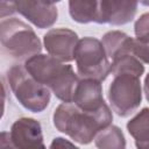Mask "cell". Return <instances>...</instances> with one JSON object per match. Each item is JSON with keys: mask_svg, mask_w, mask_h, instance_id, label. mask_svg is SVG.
I'll return each mask as SVG.
<instances>
[{"mask_svg": "<svg viewBox=\"0 0 149 149\" xmlns=\"http://www.w3.org/2000/svg\"><path fill=\"white\" fill-rule=\"evenodd\" d=\"M9 137L17 149H35L44 146L41 123L33 118H20L10 127Z\"/></svg>", "mask_w": 149, "mask_h": 149, "instance_id": "obj_10", "label": "cell"}, {"mask_svg": "<svg viewBox=\"0 0 149 149\" xmlns=\"http://www.w3.org/2000/svg\"><path fill=\"white\" fill-rule=\"evenodd\" d=\"M112 121L113 114L108 106L97 113H88L79 109L74 104L63 102L56 107L52 115L56 129L79 144H90Z\"/></svg>", "mask_w": 149, "mask_h": 149, "instance_id": "obj_1", "label": "cell"}, {"mask_svg": "<svg viewBox=\"0 0 149 149\" xmlns=\"http://www.w3.org/2000/svg\"><path fill=\"white\" fill-rule=\"evenodd\" d=\"M133 55L144 64H149V38H134Z\"/></svg>", "mask_w": 149, "mask_h": 149, "instance_id": "obj_17", "label": "cell"}, {"mask_svg": "<svg viewBox=\"0 0 149 149\" xmlns=\"http://www.w3.org/2000/svg\"><path fill=\"white\" fill-rule=\"evenodd\" d=\"M35 149H47V148H45V146H42V147H40V148H35Z\"/></svg>", "mask_w": 149, "mask_h": 149, "instance_id": "obj_23", "label": "cell"}, {"mask_svg": "<svg viewBox=\"0 0 149 149\" xmlns=\"http://www.w3.org/2000/svg\"><path fill=\"white\" fill-rule=\"evenodd\" d=\"M127 130L135 141L136 149H149V108L137 112L128 122Z\"/></svg>", "mask_w": 149, "mask_h": 149, "instance_id": "obj_13", "label": "cell"}, {"mask_svg": "<svg viewBox=\"0 0 149 149\" xmlns=\"http://www.w3.org/2000/svg\"><path fill=\"white\" fill-rule=\"evenodd\" d=\"M99 1H69V14L71 19L78 23L95 22L98 16Z\"/></svg>", "mask_w": 149, "mask_h": 149, "instance_id": "obj_14", "label": "cell"}, {"mask_svg": "<svg viewBox=\"0 0 149 149\" xmlns=\"http://www.w3.org/2000/svg\"><path fill=\"white\" fill-rule=\"evenodd\" d=\"M94 144L98 149H126V139L118 126L109 125L95 135Z\"/></svg>", "mask_w": 149, "mask_h": 149, "instance_id": "obj_15", "label": "cell"}, {"mask_svg": "<svg viewBox=\"0 0 149 149\" xmlns=\"http://www.w3.org/2000/svg\"><path fill=\"white\" fill-rule=\"evenodd\" d=\"M101 43L105 48L106 55L112 61L127 54H133L134 38L120 30L107 31L102 38Z\"/></svg>", "mask_w": 149, "mask_h": 149, "instance_id": "obj_12", "label": "cell"}, {"mask_svg": "<svg viewBox=\"0 0 149 149\" xmlns=\"http://www.w3.org/2000/svg\"><path fill=\"white\" fill-rule=\"evenodd\" d=\"M0 42L2 51L19 61L26 62L42 51V43L34 29L16 17L0 22Z\"/></svg>", "mask_w": 149, "mask_h": 149, "instance_id": "obj_3", "label": "cell"}, {"mask_svg": "<svg viewBox=\"0 0 149 149\" xmlns=\"http://www.w3.org/2000/svg\"><path fill=\"white\" fill-rule=\"evenodd\" d=\"M0 149H17L12 143L8 132H2L0 135Z\"/></svg>", "mask_w": 149, "mask_h": 149, "instance_id": "obj_21", "label": "cell"}, {"mask_svg": "<svg viewBox=\"0 0 149 149\" xmlns=\"http://www.w3.org/2000/svg\"><path fill=\"white\" fill-rule=\"evenodd\" d=\"M143 91H144V95L147 101L149 102V73L144 78V83H143Z\"/></svg>", "mask_w": 149, "mask_h": 149, "instance_id": "obj_22", "label": "cell"}, {"mask_svg": "<svg viewBox=\"0 0 149 149\" xmlns=\"http://www.w3.org/2000/svg\"><path fill=\"white\" fill-rule=\"evenodd\" d=\"M16 12L40 29L50 28L58 17L55 2L50 1H15Z\"/></svg>", "mask_w": 149, "mask_h": 149, "instance_id": "obj_9", "label": "cell"}, {"mask_svg": "<svg viewBox=\"0 0 149 149\" xmlns=\"http://www.w3.org/2000/svg\"><path fill=\"white\" fill-rule=\"evenodd\" d=\"M8 85L16 100L33 113L43 112L50 102V90L38 83L24 68L15 64L6 73Z\"/></svg>", "mask_w": 149, "mask_h": 149, "instance_id": "obj_4", "label": "cell"}, {"mask_svg": "<svg viewBox=\"0 0 149 149\" xmlns=\"http://www.w3.org/2000/svg\"><path fill=\"white\" fill-rule=\"evenodd\" d=\"M78 42V35L68 28H54L43 36V45L48 55L66 63L74 59V50Z\"/></svg>", "mask_w": 149, "mask_h": 149, "instance_id": "obj_7", "label": "cell"}, {"mask_svg": "<svg viewBox=\"0 0 149 149\" xmlns=\"http://www.w3.org/2000/svg\"><path fill=\"white\" fill-rule=\"evenodd\" d=\"M72 104L79 109L88 113H97L107 107L102 97L101 81L90 78H80L73 94Z\"/></svg>", "mask_w": 149, "mask_h": 149, "instance_id": "obj_11", "label": "cell"}, {"mask_svg": "<svg viewBox=\"0 0 149 149\" xmlns=\"http://www.w3.org/2000/svg\"><path fill=\"white\" fill-rule=\"evenodd\" d=\"M26 70L42 85L48 87L57 99L65 104H72L79 77L69 64L56 59L50 55H36L24 62Z\"/></svg>", "mask_w": 149, "mask_h": 149, "instance_id": "obj_2", "label": "cell"}, {"mask_svg": "<svg viewBox=\"0 0 149 149\" xmlns=\"http://www.w3.org/2000/svg\"><path fill=\"white\" fill-rule=\"evenodd\" d=\"M1 6V17L3 19L5 16L7 15H12L16 12V7H15V1H10V2H7V1H1L0 3Z\"/></svg>", "mask_w": 149, "mask_h": 149, "instance_id": "obj_20", "label": "cell"}, {"mask_svg": "<svg viewBox=\"0 0 149 149\" xmlns=\"http://www.w3.org/2000/svg\"><path fill=\"white\" fill-rule=\"evenodd\" d=\"M49 149H79V148L77 146H74L71 141H69L64 137L57 136L51 141Z\"/></svg>", "mask_w": 149, "mask_h": 149, "instance_id": "obj_19", "label": "cell"}, {"mask_svg": "<svg viewBox=\"0 0 149 149\" xmlns=\"http://www.w3.org/2000/svg\"><path fill=\"white\" fill-rule=\"evenodd\" d=\"M136 38H149V13L142 14L134 23Z\"/></svg>", "mask_w": 149, "mask_h": 149, "instance_id": "obj_18", "label": "cell"}, {"mask_svg": "<svg viewBox=\"0 0 149 149\" xmlns=\"http://www.w3.org/2000/svg\"><path fill=\"white\" fill-rule=\"evenodd\" d=\"M74 61L80 78L104 81L111 73V63L98 38L90 36L80 38L74 50Z\"/></svg>", "mask_w": 149, "mask_h": 149, "instance_id": "obj_5", "label": "cell"}, {"mask_svg": "<svg viewBox=\"0 0 149 149\" xmlns=\"http://www.w3.org/2000/svg\"><path fill=\"white\" fill-rule=\"evenodd\" d=\"M111 73L113 77L121 73H129L141 78V76L144 73V65L133 54H127L112 61Z\"/></svg>", "mask_w": 149, "mask_h": 149, "instance_id": "obj_16", "label": "cell"}, {"mask_svg": "<svg viewBox=\"0 0 149 149\" xmlns=\"http://www.w3.org/2000/svg\"><path fill=\"white\" fill-rule=\"evenodd\" d=\"M107 98L113 112L121 118L129 116L137 111L142 102L140 78L129 73L114 76L108 86Z\"/></svg>", "mask_w": 149, "mask_h": 149, "instance_id": "obj_6", "label": "cell"}, {"mask_svg": "<svg viewBox=\"0 0 149 149\" xmlns=\"http://www.w3.org/2000/svg\"><path fill=\"white\" fill-rule=\"evenodd\" d=\"M139 3L127 0H101L99 1L98 16L95 23L122 26L129 23L135 17Z\"/></svg>", "mask_w": 149, "mask_h": 149, "instance_id": "obj_8", "label": "cell"}]
</instances>
